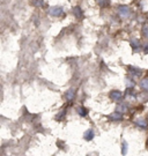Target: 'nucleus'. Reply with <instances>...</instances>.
I'll return each mask as SVG.
<instances>
[{"label":"nucleus","mask_w":148,"mask_h":156,"mask_svg":"<svg viewBox=\"0 0 148 156\" xmlns=\"http://www.w3.org/2000/svg\"><path fill=\"white\" fill-rule=\"evenodd\" d=\"M118 13L121 17H127L130 15V9L127 6H119L118 7Z\"/></svg>","instance_id":"2"},{"label":"nucleus","mask_w":148,"mask_h":156,"mask_svg":"<svg viewBox=\"0 0 148 156\" xmlns=\"http://www.w3.org/2000/svg\"><path fill=\"white\" fill-rule=\"evenodd\" d=\"M132 46H133V48H135V46H138V45H140V42H138L137 39H132Z\"/></svg>","instance_id":"15"},{"label":"nucleus","mask_w":148,"mask_h":156,"mask_svg":"<svg viewBox=\"0 0 148 156\" xmlns=\"http://www.w3.org/2000/svg\"><path fill=\"white\" fill-rule=\"evenodd\" d=\"M34 5L35 6H42L43 5V0H34Z\"/></svg>","instance_id":"13"},{"label":"nucleus","mask_w":148,"mask_h":156,"mask_svg":"<svg viewBox=\"0 0 148 156\" xmlns=\"http://www.w3.org/2000/svg\"><path fill=\"white\" fill-rule=\"evenodd\" d=\"M110 98L112 101H115V102H118V101L121 98V91H119V90H114V91H111V93H110Z\"/></svg>","instance_id":"3"},{"label":"nucleus","mask_w":148,"mask_h":156,"mask_svg":"<svg viewBox=\"0 0 148 156\" xmlns=\"http://www.w3.org/2000/svg\"><path fill=\"white\" fill-rule=\"evenodd\" d=\"M108 2H109V0H99V4L101 6L108 5Z\"/></svg>","instance_id":"14"},{"label":"nucleus","mask_w":148,"mask_h":156,"mask_svg":"<svg viewBox=\"0 0 148 156\" xmlns=\"http://www.w3.org/2000/svg\"><path fill=\"white\" fill-rule=\"evenodd\" d=\"M49 12H50V14L53 15V16H60L64 11H63V8L59 7V6H55V7H51Z\"/></svg>","instance_id":"1"},{"label":"nucleus","mask_w":148,"mask_h":156,"mask_svg":"<svg viewBox=\"0 0 148 156\" xmlns=\"http://www.w3.org/2000/svg\"><path fill=\"white\" fill-rule=\"evenodd\" d=\"M73 13H74V15L77 17H82V12H81V8L80 7H74V9H73Z\"/></svg>","instance_id":"8"},{"label":"nucleus","mask_w":148,"mask_h":156,"mask_svg":"<svg viewBox=\"0 0 148 156\" xmlns=\"http://www.w3.org/2000/svg\"><path fill=\"white\" fill-rule=\"evenodd\" d=\"M143 34L145 37H148V26H145L143 29Z\"/></svg>","instance_id":"12"},{"label":"nucleus","mask_w":148,"mask_h":156,"mask_svg":"<svg viewBox=\"0 0 148 156\" xmlns=\"http://www.w3.org/2000/svg\"><path fill=\"white\" fill-rule=\"evenodd\" d=\"M147 146H148V140H147Z\"/></svg>","instance_id":"17"},{"label":"nucleus","mask_w":148,"mask_h":156,"mask_svg":"<svg viewBox=\"0 0 148 156\" xmlns=\"http://www.w3.org/2000/svg\"><path fill=\"white\" fill-rule=\"evenodd\" d=\"M110 118H111L112 120H121V119H123V115H121V112L116 111L115 113H112V115L110 116Z\"/></svg>","instance_id":"5"},{"label":"nucleus","mask_w":148,"mask_h":156,"mask_svg":"<svg viewBox=\"0 0 148 156\" xmlns=\"http://www.w3.org/2000/svg\"><path fill=\"white\" fill-rule=\"evenodd\" d=\"M83 138L86 140H92L94 138V132L93 129H88L86 133L83 134Z\"/></svg>","instance_id":"7"},{"label":"nucleus","mask_w":148,"mask_h":156,"mask_svg":"<svg viewBox=\"0 0 148 156\" xmlns=\"http://www.w3.org/2000/svg\"><path fill=\"white\" fill-rule=\"evenodd\" d=\"M74 95H75V91L73 89H71V90H68L67 93H66V98L68 101H71V100H73L74 98Z\"/></svg>","instance_id":"9"},{"label":"nucleus","mask_w":148,"mask_h":156,"mask_svg":"<svg viewBox=\"0 0 148 156\" xmlns=\"http://www.w3.org/2000/svg\"><path fill=\"white\" fill-rule=\"evenodd\" d=\"M79 113H80V116H86L87 115V110L85 109V108H79Z\"/></svg>","instance_id":"11"},{"label":"nucleus","mask_w":148,"mask_h":156,"mask_svg":"<svg viewBox=\"0 0 148 156\" xmlns=\"http://www.w3.org/2000/svg\"><path fill=\"white\" fill-rule=\"evenodd\" d=\"M140 87L143 90H148V78H145L140 81Z\"/></svg>","instance_id":"6"},{"label":"nucleus","mask_w":148,"mask_h":156,"mask_svg":"<svg viewBox=\"0 0 148 156\" xmlns=\"http://www.w3.org/2000/svg\"><path fill=\"white\" fill-rule=\"evenodd\" d=\"M135 124H137V125H139L140 127H143V128L148 126L147 120H146V119H143V118H138L137 120H135Z\"/></svg>","instance_id":"4"},{"label":"nucleus","mask_w":148,"mask_h":156,"mask_svg":"<svg viewBox=\"0 0 148 156\" xmlns=\"http://www.w3.org/2000/svg\"><path fill=\"white\" fill-rule=\"evenodd\" d=\"M126 142H124V145H123V154H126Z\"/></svg>","instance_id":"16"},{"label":"nucleus","mask_w":148,"mask_h":156,"mask_svg":"<svg viewBox=\"0 0 148 156\" xmlns=\"http://www.w3.org/2000/svg\"><path fill=\"white\" fill-rule=\"evenodd\" d=\"M127 108L125 105H118L117 106V112H126Z\"/></svg>","instance_id":"10"}]
</instances>
